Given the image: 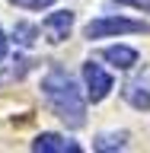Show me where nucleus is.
<instances>
[{
	"label": "nucleus",
	"instance_id": "obj_13",
	"mask_svg": "<svg viewBox=\"0 0 150 153\" xmlns=\"http://www.w3.org/2000/svg\"><path fill=\"white\" fill-rule=\"evenodd\" d=\"M7 61V35H3V29H0V64Z\"/></svg>",
	"mask_w": 150,
	"mask_h": 153
},
{
	"label": "nucleus",
	"instance_id": "obj_11",
	"mask_svg": "<svg viewBox=\"0 0 150 153\" xmlns=\"http://www.w3.org/2000/svg\"><path fill=\"white\" fill-rule=\"evenodd\" d=\"M13 7L19 10H42V7H51V3H57V0H10Z\"/></svg>",
	"mask_w": 150,
	"mask_h": 153
},
{
	"label": "nucleus",
	"instance_id": "obj_4",
	"mask_svg": "<svg viewBox=\"0 0 150 153\" xmlns=\"http://www.w3.org/2000/svg\"><path fill=\"white\" fill-rule=\"evenodd\" d=\"M70 29H74V13H70V10H57V13H51V16L42 22V35H45V42H51V45H61V42L70 35Z\"/></svg>",
	"mask_w": 150,
	"mask_h": 153
},
{
	"label": "nucleus",
	"instance_id": "obj_8",
	"mask_svg": "<svg viewBox=\"0 0 150 153\" xmlns=\"http://www.w3.org/2000/svg\"><path fill=\"white\" fill-rule=\"evenodd\" d=\"M125 143H128V134L118 131V134H99L93 140V150H125Z\"/></svg>",
	"mask_w": 150,
	"mask_h": 153
},
{
	"label": "nucleus",
	"instance_id": "obj_2",
	"mask_svg": "<svg viewBox=\"0 0 150 153\" xmlns=\"http://www.w3.org/2000/svg\"><path fill=\"white\" fill-rule=\"evenodd\" d=\"M131 32H150L147 22H137V19H125V16H102L86 22L83 35L93 42V38H105V35H131Z\"/></svg>",
	"mask_w": 150,
	"mask_h": 153
},
{
	"label": "nucleus",
	"instance_id": "obj_1",
	"mask_svg": "<svg viewBox=\"0 0 150 153\" xmlns=\"http://www.w3.org/2000/svg\"><path fill=\"white\" fill-rule=\"evenodd\" d=\"M42 96H45L48 108L67 124V128H83L86 124V102L77 83L67 76L64 67H51L42 80Z\"/></svg>",
	"mask_w": 150,
	"mask_h": 153
},
{
	"label": "nucleus",
	"instance_id": "obj_7",
	"mask_svg": "<svg viewBox=\"0 0 150 153\" xmlns=\"http://www.w3.org/2000/svg\"><path fill=\"white\" fill-rule=\"evenodd\" d=\"M122 96L128 99V105H134L137 112H150V89L144 83H125Z\"/></svg>",
	"mask_w": 150,
	"mask_h": 153
},
{
	"label": "nucleus",
	"instance_id": "obj_5",
	"mask_svg": "<svg viewBox=\"0 0 150 153\" xmlns=\"http://www.w3.org/2000/svg\"><path fill=\"white\" fill-rule=\"evenodd\" d=\"M32 150L35 153H80V143L67 140L61 134H38L32 140Z\"/></svg>",
	"mask_w": 150,
	"mask_h": 153
},
{
	"label": "nucleus",
	"instance_id": "obj_12",
	"mask_svg": "<svg viewBox=\"0 0 150 153\" xmlns=\"http://www.w3.org/2000/svg\"><path fill=\"white\" fill-rule=\"evenodd\" d=\"M122 7H134V10H150V0H115Z\"/></svg>",
	"mask_w": 150,
	"mask_h": 153
},
{
	"label": "nucleus",
	"instance_id": "obj_10",
	"mask_svg": "<svg viewBox=\"0 0 150 153\" xmlns=\"http://www.w3.org/2000/svg\"><path fill=\"white\" fill-rule=\"evenodd\" d=\"M29 64H32V61H26V57H16V61H13V67H7V70L0 74V83H3V80H19V76L29 70Z\"/></svg>",
	"mask_w": 150,
	"mask_h": 153
},
{
	"label": "nucleus",
	"instance_id": "obj_9",
	"mask_svg": "<svg viewBox=\"0 0 150 153\" xmlns=\"http://www.w3.org/2000/svg\"><path fill=\"white\" fill-rule=\"evenodd\" d=\"M38 38V26H32V22H16L13 26V42L22 48H32Z\"/></svg>",
	"mask_w": 150,
	"mask_h": 153
},
{
	"label": "nucleus",
	"instance_id": "obj_6",
	"mask_svg": "<svg viewBox=\"0 0 150 153\" xmlns=\"http://www.w3.org/2000/svg\"><path fill=\"white\" fill-rule=\"evenodd\" d=\"M102 57H105L112 67H118V70H131V67L137 64V51H134V48H128V45L102 48Z\"/></svg>",
	"mask_w": 150,
	"mask_h": 153
},
{
	"label": "nucleus",
	"instance_id": "obj_3",
	"mask_svg": "<svg viewBox=\"0 0 150 153\" xmlns=\"http://www.w3.org/2000/svg\"><path fill=\"white\" fill-rule=\"evenodd\" d=\"M83 83H86V96H90L93 102H102L105 96H109V89H112V76L105 74L99 64L86 61L83 64Z\"/></svg>",
	"mask_w": 150,
	"mask_h": 153
}]
</instances>
